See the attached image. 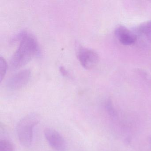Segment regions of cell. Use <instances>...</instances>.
Listing matches in <instances>:
<instances>
[{"label":"cell","instance_id":"cell-1","mask_svg":"<svg viewBox=\"0 0 151 151\" xmlns=\"http://www.w3.org/2000/svg\"><path fill=\"white\" fill-rule=\"evenodd\" d=\"M19 47L11 57L9 67L16 70L28 63L39 52V46L35 37L26 32L20 41Z\"/></svg>","mask_w":151,"mask_h":151},{"label":"cell","instance_id":"cell-2","mask_svg":"<svg viewBox=\"0 0 151 151\" xmlns=\"http://www.w3.org/2000/svg\"><path fill=\"white\" fill-rule=\"evenodd\" d=\"M40 117L36 113H31L24 117L17 127V137L20 143L24 147L31 145L34 127L39 122Z\"/></svg>","mask_w":151,"mask_h":151},{"label":"cell","instance_id":"cell-3","mask_svg":"<svg viewBox=\"0 0 151 151\" xmlns=\"http://www.w3.org/2000/svg\"><path fill=\"white\" fill-rule=\"evenodd\" d=\"M77 56L82 66L87 70L96 67L99 61V56L95 51L83 47H78Z\"/></svg>","mask_w":151,"mask_h":151},{"label":"cell","instance_id":"cell-4","mask_svg":"<svg viewBox=\"0 0 151 151\" xmlns=\"http://www.w3.org/2000/svg\"><path fill=\"white\" fill-rule=\"evenodd\" d=\"M45 137L50 145L56 151H68L67 143L58 132L50 128L44 130Z\"/></svg>","mask_w":151,"mask_h":151},{"label":"cell","instance_id":"cell-5","mask_svg":"<svg viewBox=\"0 0 151 151\" xmlns=\"http://www.w3.org/2000/svg\"><path fill=\"white\" fill-rule=\"evenodd\" d=\"M30 77V71L28 69L23 70L12 76L7 81L6 85L11 90L21 89L28 83Z\"/></svg>","mask_w":151,"mask_h":151},{"label":"cell","instance_id":"cell-6","mask_svg":"<svg viewBox=\"0 0 151 151\" xmlns=\"http://www.w3.org/2000/svg\"><path fill=\"white\" fill-rule=\"evenodd\" d=\"M114 34L119 42L124 45H131L137 40L136 35L123 25H119L116 28Z\"/></svg>","mask_w":151,"mask_h":151},{"label":"cell","instance_id":"cell-7","mask_svg":"<svg viewBox=\"0 0 151 151\" xmlns=\"http://www.w3.org/2000/svg\"><path fill=\"white\" fill-rule=\"evenodd\" d=\"M139 30L151 43V21L143 23L139 27Z\"/></svg>","mask_w":151,"mask_h":151},{"label":"cell","instance_id":"cell-8","mask_svg":"<svg viewBox=\"0 0 151 151\" xmlns=\"http://www.w3.org/2000/svg\"><path fill=\"white\" fill-rule=\"evenodd\" d=\"M0 151H14V145L6 139L0 140Z\"/></svg>","mask_w":151,"mask_h":151},{"label":"cell","instance_id":"cell-9","mask_svg":"<svg viewBox=\"0 0 151 151\" xmlns=\"http://www.w3.org/2000/svg\"><path fill=\"white\" fill-rule=\"evenodd\" d=\"M7 63L6 60L2 57L0 58V79L2 81V78L4 77L6 72Z\"/></svg>","mask_w":151,"mask_h":151},{"label":"cell","instance_id":"cell-10","mask_svg":"<svg viewBox=\"0 0 151 151\" xmlns=\"http://www.w3.org/2000/svg\"><path fill=\"white\" fill-rule=\"evenodd\" d=\"M60 71L61 74L64 76V77H69L70 74L69 73L68 71L63 67H61L60 68Z\"/></svg>","mask_w":151,"mask_h":151}]
</instances>
